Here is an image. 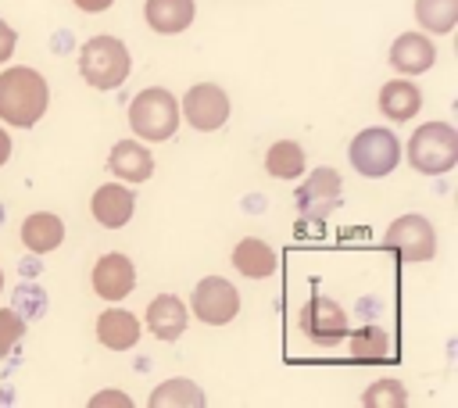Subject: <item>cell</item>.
Returning a JSON list of instances; mask_svg holds the SVG:
<instances>
[{
	"label": "cell",
	"mask_w": 458,
	"mask_h": 408,
	"mask_svg": "<svg viewBox=\"0 0 458 408\" xmlns=\"http://www.w3.org/2000/svg\"><path fill=\"white\" fill-rule=\"evenodd\" d=\"M297 329H301L311 344L333 347V344H344L351 322H347L344 304H336V301L326 297V293H311L308 304L297 311Z\"/></svg>",
	"instance_id": "7"
},
{
	"label": "cell",
	"mask_w": 458,
	"mask_h": 408,
	"mask_svg": "<svg viewBox=\"0 0 458 408\" xmlns=\"http://www.w3.org/2000/svg\"><path fill=\"white\" fill-rule=\"evenodd\" d=\"M404 157L419 175H447L458 165V129L451 122H422L408 136Z\"/></svg>",
	"instance_id": "4"
},
{
	"label": "cell",
	"mask_w": 458,
	"mask_h": 408,
	"mask_svg": "<svg viewBox=\"0 0 458 408\" xmlns=\"http://www.w3.org/2000/svg\"><path fill=\"white\" fill-rule=\"evenodd\" d=\"M14 47H18V32H14L7 21H0V64H7V61H11Z\"/></svg>",
	"instance_id": "28"
},
{
	"label": "cell",
	"mask_w": 458,
	"mask_h": 408,
	"mask_svg": "<svg viewBox=\"0 0 458 408\" xmlns=\"http://www.w3.org/2000/svg\"><path fill=\"white\" fill-rule=\"evenodd\" d=\"M179 115L197 132H215V129H222L229 122L233 104H229V93L218 82H193L179 100Z\"/></svg>",
	"instance_id": "8"
},
{
	"label": "cell",
	"mask_w": 458,
	"mask_h": 408,
	"mask_svg": "<svg viewBox=\"0 0 458 408\" xmlns=\"http://www.w3.org/2000/svg\"><path fill=\"white\" fill-rule=\"evenodd\" d=\"M89 211H93V218H97L104 229H122V225H129V218H132V211H136V193H132L122 179H118V183H104V186L93 190Z\"/></svg>",
	"instance_id": "13"
},
{
	"label": "cell",
	"mask_w": 458,
	"mask_h": 408,
	"mask_svg": "<svg viewBox=\"0 0 458 408\" xmlns=\"http://www.w3.org/2000/svg\"><path fill=\"white\" fill-rule=\"evenodd\" d=\"M383 247H390L401 261L419 265V261H433L437 258V229L426 215L408 211L401 218H394L383 233Z\"/></svg>",
	"instance_id": "6"
},
{
	"label": "cell",
	"mask_w": 458,
	"mask_h": 408,
	"mask_svg": "<svg viewBox=\"0 0 458 408\" xmlns=\"http://www.w3.org/2000/svg\"><path fill=\"white\" fill-rule=\"evenodd\" d=\"M347 161H351V168H354L358 175H365V179H383V175H390V172L401 165V140H397V132L386 129V125H369V129H361V132L351 140Z\"/></svg>",
	"instance_id": "5"
},
{
	"label": "cell",
	"mask_w": 458,
	"mask_h": 408,
	"mask_svg": "<svg viewBox=\"0 0 458 408\" xmlns=\"http://www.w3.org/2000/svg\"><path fill=\"white\" fill-rule=\"evenodd\" d=\"M361 404L365 408H404L408 404V390H404L401 379H376V383L365 387Z\"/></svg>",
	"instance_id": "25"
},
{
	"label": "cell",
	"mask_w": 458,
	"mask_h": 408,
	"mask_svg": "<svg viewBox=\"0 0 458 408\" xmlns=\"http://www.w3.org/2000/svg\"><path fill=\"white\" fill-rule=\"evenodd\" d=\"M190 311L204 326H225L240 315V290L225 276H204L190 293Z\"/></svg>",
	"instance_id": "9"
},
{
	"label": "cell",
	"mask_w": 458,
	"mask_h": 408,
	"mask_svg": "<svg viewBox=\"0 0 458 408\" xmlns=\"http://www.w3.org/2000/svg\"><path fill=\"white\" fill-rule=\"evenodd\" d=\"M21 243L32 254H50V251H57L64 243V222L54 211H32L21 222Z\"/></svg>",
	"instance_id": "20"
},
{
	"label": "cell",
	"mask_w": 458,
	"mask_h": 408,
	"mask_svg": "<svg viewBox=\"0 0 458 408\" xmlns=\"http://www.w3.org/2000/svg\"><path fill=\"white\" fill-rule=\"evenodd\" d=\"M50 104V86L47 79L29 68L14 64L0 72V122L11 129H32Z\"/></svg>",
	"instance_id": "1"
},
{
	"label": "cell",
	"mask_w": 458,
	"mask_h": 408,
	"mask_svg": "<svg viewBox=\"0 0 458 408\" xmlns=\"http://www.w3.org/2000/svg\"><path fill=\"white\" fill-rule=\"evenodd\" d=\"M104 165L122 183H147L154 175V154L147 150L143 140H118Z\"/></svg>",
	"instance_id": "14"
},
{
	"label": "cell",
	"mask_w": 458,
	"mask_h": 408,
	"mask_svg": "<svg viewBox=\"0 0 458 408\" xmlns=\"http://www.w3.org/2000/svg\"><path fill=\"white\" fill-rule=\"evenodd\" d=\"M415 21L429 36H447L458 25V0H415Z\"/></svg>",
	"instance_id": "23"
},
{
	"label": "cell",
	"mask_w": 458,
	"mask_h": 408,
	"mask_svg": "<svg viewBox=\"0 0 458 408\" xmlns=\"http://www.w3.org/2000/svg\"><path fill=\"white\" fill-rule=\"evenodd\" d=\"M147 329L165 340V344H175L182 333H186V322H190V308L175 297V293H157L150 304H147V315H143Z\"/></svg>",
	"instance_id": "15"
},
{
	"label": "cell",
	"mask_w": 458,
	"mask_h": 408,
	"mask_svg": "<svg viewBox=\"0 0 458 408\" xmlns=\"http://www.w3.org/2000/svg\"><path fill=\"white\" fill-rule=\"evenodd\" d=\"M25 336V319L14 308H0V358H7Z\"/></svg>",
	"instance_id": "26"
},
{
	"label": "cell",
	"mask_w": 458,
	"mask_h": 408,
	"mask_svg": "<svg viewBox=\"0 0 458 408\" xmlns=\"http://www.w3.org/2000/svg\"><path fill=\"white\" fill-rule=\"evenodd\" d=\"M147 404L150 408H204L208 404V394L193 379L172 376V379H165V383L154 387V394L147 397Z\"/></svg>",
	"instance_id": "21"
},
{
	"label": "cell",
	"mask_w": 458,
	"mask_h": 408,
	"mask_svg": "<svg viewBox=\"0 0 458 408\" xmlns=\"http://www.w3.org/2000/svg\"><path fill=\"white\" fill-rule=\"evenodd\" d=\"M89 286H93V293H97L100 301H107V304L125 301V297L132 293V286H136V265H132V258L122 254V251L100 254L97 265H93V272H89Z\"/></svg>",
	"instance_id": "10"
},
{
	"label": "cell",
	"mask_w": 458,
	"mask_h": 408,
	"mask_svg": "<svg viewBox=\"0 0 458 408\" xmlns=\"http://www.w3.org/2000/svg\"><path fill=\"white\" fill-rule=\"evenodd\" d=\"M179 97L165 86H147L129 100V129L143 143H165L179 132Z\"/></svg>",
	"instance_id": "2"
},
{
	"label": "cell",
	"mask_w": 458,
	"mask_h": 408,
	"mask_svg": "<svg viewBox=\"0 0 458 408\" xmlns=\"http://www.w3.org/2000/svg\"><path fill=\"white\" fill-rule=\"evenodd\" d=\"M437 64V43L429 32H401L390 43V68L397 75H422Z\"/></svg>",
	"instance_id": "12"
},
{
	"label": "cell",
	"mask_w": 458,
	"mask_h": 408,
	"mask_svg": "<svg viewBox=\"0 0 458 408\" xmlns=\"http://www.w3.org/2000/svg\"><path fill=\"white\" fill-rule=\"evenodd\" d=\"M0 290H4V272H0Z\"/></svg>",
	"instance_id": "31"
},
{
	"label": "cell",
	"mask_w": 458,
	"mask_h": 408,
	"mask_svg": "<svg viewBox=\"0 0 458 408\" xmlns=\"http://www.w3.org/2000/svg\"><path fill=\"white\" fill-rule=\"evenodd\" d=\"M347 354L358 361H383L390 354V336L379 326H361V329H347Z\"/></svg>",
	"instance_id": "24"
},
{
	"label": "cell",
	"mask_w": 458,
	"mask_h": 408,
	"mask_svg": "<svg viewBox=\"0 0 458 408\" xmlns=\"http://www.w3.org/2000/svg\"><path fill=\"white\" fill-rule=\"evenodd\" d=\"M107 404H118V408H132V397L125 390H100L89 397V408H107Z\"/></svg>",
	"instance_id": "27"
},
{
	"label": "cell",
	"mask_w": 458,
	"mask_h": 408,
	"mask_svg": "<svg viewBox=\"0 0 458 408\" xmlns=\"http://www.w3.org/2000/svg\"><path fill=\"white\" fill-rule=\"evenodd\" d=\"M340 190H344L340 172L318 165L315 172L304 175V183H301V190H297V211H301L304 218H322V215H329V211L340 204Z\"/></svg>",
	"instance_id": "11"
},
{
	"label": "cell",
	"mask_w": 458,
	"mask_h": 408,
	"mask_svg": "<svg viewBox=\"0 0 458 408\" xmlns=\"http://www.w3.org/2000/svg\"><path fill=\"white\" fill-rule=\"evenodd\" d=\"M276 265H279V258L261 236H243L233 247V268L247 279H268L276 272Z\"/></svg>",
	"instance_id": "19"
},
{
	"label": "cell",
	"mask_w": 458,
	"mask_h": 408,
	"mask_svg": "<svg viewBox=\"0 0 458 408\" xmlns=\"http://www.w3.org/2000/svg\"><path fill=\"white\" fill-rule=\"evenodd\" d=\"M11 150H14V143H11V132L0 125V168L11 161Z\"/></svg>",
	"instance_id": "30"
},
{
	"label": "cell",
	"mask_w": 458,
	"mask_h": 408,
	"mask_svg": "<svg viewBox=\"0 0 458 408\" xmlns=\"http://www.w3.org/2000/svg\"><path fill=\"white\" fill-rule=\"evenodd\" d=\"M129 68H132V57L118 36L100 32L79 47V75L93 89H118L129 79Z\"/></svg>",
	"instance_id": "3"
},
{
	"label": "cell",
	"mask_w": 458,
	"mask_h": 408,
	"mask_svg": "<svg viewBox=\"0 0 458 408\" xmlns=\"http://www.w3.org/2000/svg\"><path fill=\"white\" fill-rule=\"evenodd\" d=\"M422 107V89L411 79H390L379 86V111L390 122H411Z\"/></svg>",
	"instance_id": "18"
},
{
	"label": "cell",
	"mask_w": 458,
	"mask_h": 408,
	"mask_svg": "<svg viewBox=\"0 0 458 408\" xmlns=\"http://www.w3.org/2000/svg\"><path fill=\"white\" fill-rule=\"evenodd\" d=\"M140 319L125 308H104L97 315V340L107 347V351H132L136 340H140Z\"/></svg>",
	"instance_id": "16"
},
{
	"label": "cell",
	"mask_w": 458,
	"mask_h": 408,
	"mask_svg": "<svg viewBox=\"0 0 458 408\" xmlns=\"http://www.w3.org/2000/svg\"><path fill=\"white\" fill-rule=\"evenodd\" d=\"M197 4L193 0H147L143 4V21L161 32V36H179L193 25Z\"/></svg>",
	"instance_id": "17"
},
{
	"label": "cell",
	"mask_w": 458,
	"mask_h": 408,
	"mask_svg": "<svg viewBox=\"0 0 458 408\" xmlns=\"http://www.w3.org/2000/svg\"><path fill=\"white\" fill-rule=\"evenodd\" d=\"M79 11H86V14H100V11H107L114 0H72Z\"/></svg>",
	"instance_id": "29"
},
{
	"label": "cell",
	"mask_w": 458,
	"mask_h": 408,
	"mask_svg": "<svg viewBox=\"0 0 458 408\" xmlns=\"http://www.w3.org/2000/svg\"><path fill=\"white\" fill-rule=\"evenodd\" d=\"M265 172L272 179H301L308 172V157H304V147L297 140H276L268 150H265Z\"/></svg>",
	"instance_id": "22"
}]
</instances>
